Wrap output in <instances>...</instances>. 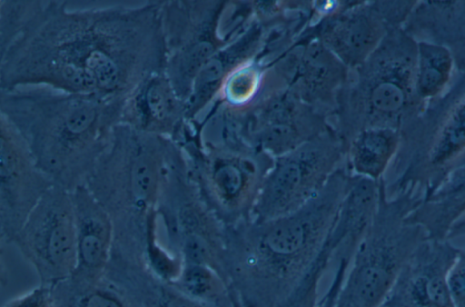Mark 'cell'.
I'll use <instances>...</instances> for the list:
<instances>
[{"label": "cell", "mask_w": 465, "mask_h": 307, "mask_svg": "<svg viewBox=\"0 0 465 307\" xmlns=\"http://www.w3.org/2000/svg\"><path fill=\"white\" fill-rule=\"evenodd\" d=\"M163 1L71 11L65 1H26L0 43V90L46 85L126 98L165 72Z\"/></svg>", "instance_id": "1"}, {"label": "cell", "mask_w": 465, "mask_h": 307, "mask_svg": "<svg viewBox=\"0 0 465 307\" xmlns=\"http://www.w3.org/2000/svg\"><path fill=\"white\" fill-rule=\"evenodd\" d=\"M351 173L346 163L299 210L225 227L223 277L241 307H276L322 253Z\"/></svg>", "instance_id": "2"}, {"label": "cell", "mask_w": 465, "mask_h": 307, "mask_svg": "<svg viewBox=\"0 0 465 307\" xmlns=\"http://www.w3.org/2000/svg\"><path fill=\"white\" fill-rule=\"evenodd\" d=\"M125 98L46 85L0 90V115L21 135L37 166L70 192L84 185L122 123Z\"/></svg>", "instance_id": "3"}, {"label": "cell", "mask_w": 465, "mask_h": 307, "mask_svg": "<svg viewBox=\"0 0 465 307\" xmlns=\"http://www.w3.org/2000/svg\"><path fill=\"white\" fill-rule=\"evenodd\" d=\"M172 143L120 123L84 183L113 221L114 250L142 263L148 222L158 216Z\"/></svg>", "instance_id": "4"}, {"label": "cell", "mask_w": 465, "mask_h": 307, "mask_svg": "<svg viewBox=\"0 0 465 307\" xmlns=\"http://www.w3.org/2000/svg\"><path fill=\"white\" fill-rule=\"evenodd\" d=\"M416 64L417 42L401 26L391 29L361 64L349 69L330 118L345 149L360 132L400 131L425 108L415 93Z\"/></svg>", "instance_id": "5"}, {"label": "cell", "mask_w": 465, "mask_h": 307, "mask_svg": "<svg viewBox=\"0 0 465 307\" xmlns=\"http://www.w3.org/2000/svg\"><path fill=\"white\" fill-rule=\"evenodd\" d=\"M398 152L383 177L388 196L411 192L428 198L465 166V71L400 130Z\"/></svg>", "instance_id": "6"}, {"label": "cell", "mask_w": 465, "mask_h": 307, "mask_svg": "<svg viewBox=\"0 0 465 307\" xmlns=\"http://www.w3.org/2000/svg\"><path fill=\"white\" fill-rule=\"evenodd\" d=\"M423 199L411 192L388 196L380 180L374 217L360 242L334 307H380L388 299L404 264L428 238L410 220Z\"/></svg>", "instance_id": "7"}, {"label": "cell", "mask_w": 465, "mask_h": 307, "mask_svg": "<svg viewBox=\"0 0 465 307\" xmlns=\"http://www.w3.org/2000/svg\"><path fill=\"white\" fill-rule=\"evenodd\" d=\"M198 192L225 227L252 220L274 158L241 140L205 142L187 122L173 140Z\"/></svg>", "instance_id": "8"}, {"label": "cell", "mask_w": 465, "mask_h": 307, "mask_svg": "<svg viewBox=\"0 0 465 307\" xmlns=\"http://www.w3.org/2000/svg\"><path fill=\"white\" fill-rule=\"evenodd\" d=\"M157 213L183 263L207 265L223 277L225 226L201 197L181 147L173 141ZM224 278V277H223Z\"/></svg>", "instance_id": "9"}, {"label": "cell", "mask_w": 465, "mask_h": 307, "mask_svg": "<svg viewBox=\"0 0 465 307\" xmlns=\"http://www.w3.org/2000/svg\"><path fill=\"white\" fill-rule=\"evenodd\" d=\"M216 102L232 134L273 158L331 129L326 114L286 87L264 79L257 98L247 107L233 109Z\"/></svg>", "instance_id": "10"}, {"label": "cell", "mask_w": 465, "mask_h": 307, "mask_svg": "<svg viewBox=\"0 0 465 307\" xmlns=\"http://www.w3.org/2000/svg\"><path fill=\"white\" fill-rule=\"evenodd\" d=\"M344 163L345 148L332 128L275 157L264 179L252 221H268L299 210Z\"/></svg>", "instance_id": "11"}, {"label": "cell", "mask_w": 465, "mask_h": 307, "mask_svg": "<svg viewBox=\"0 0 465 307\" xmlns=\"http://www.w3.org/2000/svg\"><path fill=\"white\" fill-rule=\"evenodd\" d=\"M226 4L225 1H163L165 74L185 104L200 70L231 41L219 31Z\"/></svg>", "instance_id": "12"}, {"label": "cell", "mask_w": 465, "mask_h": 307, "mask_svg": "<svg viewBox=\"0 0 465 307\" xmlns=\"http://www.w3.org/2000/svg\"><path fill=\"white\" fill-rule=\"evenodd\" d=\"M34 268L40 283L69 279L76 265L72 192L54 184L31 212L12 243Z\"/></svg>", "instance_id": "13"}, {"label": "cell", "mask_w": 465, "mask_h": 307, "mask_svg": "<svg viewBox=\"0 0 465 307\" xmlns=\"http://www.w3.org/2000/svg\"><path fill=\"white\" fill-rule=\"evenodd\" d=\"M348 72L349 68L305 27L270 62L264 74L330 119Z\"/></svg>", "instance_id": "14"}, {"label": "cell", "mask_w": 465, "mask_h": 307, "mask_svg": "<svg viewBox=\"0 0 465 307\" xmlns=\"http://www.w3.org/2000/svg\"><path fill=\"white\" fill-rule=\"evenodd\" d=\"M54 182L37 166L27 144L0 115V239L11 244Z\"/></svg>", "instance_id": "15"}, {"label": "cell", "mask_w": 465, "mask_h": 307, "mask_svg": "<svg viewBox=\"0 0 465 307\" xmlns=\"http://www.w3.org/2000/svg\"><path fill=\"white\" fill-rule=\"evenodd\" d=\"M392 28L379 1H352L310 21L306 31L351 69L361 64Z\"/></svg>", "instance_id": "16"}, {"label": "cell", "mask_w": 465, "mask_h": 307, "mask_svg": "<svg viewBox=\"0 0 465 307\" xmlns=\"http://www.w3.org/2000/svg\"><path fill=\"white\" fill-rule=\"evenodd\" d=\"M460 249L427 238L404 264L385 303L391 307H454L448 276Z\"/></svg>", "instance_id": "17"}, {"label": "cell", "mask_w": 465, "mask_h": 307, "mask_svg": "<svg viewBox=\"0 0 465 307\" xmlns=\"http://www.w3.org/2000/svg\"><path fill=\"white\" fill-rule=\"evenodd\" d=\"M272 24L254 15L249 25L217 51L196 75L186 101L185 118L195 121L200 113L213 104L227 77L241 65L252 61L265 47Z\"/></svg>", "instance_id": "18"}, {"label": "cell", "mask_w": 465, "mask_h": 307, "mask_svg": "<svg viewBox=\"0 0 465 307\" xmlns=\"http://www.w3.org/2000/svg\"><path fill=\"white\" fill-rule=\"evenodd\" d=\"M76 237V265L69 278L94 282L104 277L114 244V228L106 210L85 185L72 192Z\"/></svg>", "instance_id": "19"}, {"label": "cell", "mask_w": 465, "mask_h": 307, "mask_svg": "<svg viewBox=\"0 0 465 307\" xmlns=\"http://www.w3.org/2000/svg\"><path fill=\"white\" fill-rule=\"evenodd\" d=\"M186 104L175 93L165 72L153 74L125 98L122 123L174 140L183 125Z\"/></svg>", "instance_id": "20"}, {"label": "cell", "mask_w": 465, "mask_h": 307, "mask_svg": "<svg viewBox=\"0 0 465 307\" xmlns=\"http://www.w3.org/2000/svg\"><path fill=\"white\" fill-rule=\"evenodd\" d=\"M380 200V181L351 174L347 191L327 238L331 261L349 269Z\"/></svg>", "instance_id": "21"}, {"label": "cell", "mask_w": 465, "mask_h": 307, "mask_svg": "<svg viewBox=\"0 0 465 307\" xmlns=\"http://www.w3.org/2000/svg\"><path fill=\"white\" fill-rule=\"evenodd\" d=\"M402 28L416 42L447 48L455 71H465V1H417Z\"/></svg>", "instance_id": "22"}, {"label": "cell", "mask_w": 465, "mask_h": 307, "mask_svg": "<svg viewBox=\"0 0 465 307\" xmlns=\"http://www.w3.org/2000/svg\"><path fill=\"white\" fill-rule=\"evenodd\" d=\"M104 277L124 290L137 307H205L156 279L142 262L114 250Z\"/></svg>", "instance_id": "23"}, {"label": "cell", "mask_w": 465, "mask_h": 307, "mask_svg": "<svg viewBox=\"0 0 465 307\" xmlns=\"http://www.w3.org/2000/svg\"><path fill=\"white\" fill-rule=\"evenodd\" d=\"M464 213L465 166L452 172L411 213L410 220L420 225L428 238L445 240Z\"/></svg>", "instance_id": "24"}, {"label": "cell", "mask_w": 465, "mask_h": 307, "mask_svg": "<svg viewBox=\"0 0 465 307\" xmlns=\"http://www.w3.org/2000/svg\"><path fill=\"white\" fill-rule=\"evenodd\" d=\"M401 134L391 128H371L357 134L347 144L345 163L351 174L380 181L400 146Z\"/></svg>", "instance_id": "25"}, {"label": "cell", "mask_w": 465, "mask_h": 307, "mask_svg": "<svg viewBox=\"0 0 465 307\" xmlns=\"http://www.w3.org/2000/svg\"><path fill=\"white\" fill-rule=\"evenodd\" d=\"M454 74V60L447 48L430 42H417L415 93L421 104L426 106L439 97Z\"/></svg>", "instance_id": "26"}, {"label": "cell", "mask_w": 465, "mask_h": 307, "mask_svg": "<svg viewBox=\"0 0 465 307\" xmlns=\"http://www.w3.org/2000/svg\"><path fill=\"white\" fill-rule=\"evenodd\" d=\"M172 285L205 307H241L225 279L207 265L183 263Z\"/></svg>", "instance_id": "27"}, {"label": "cell", "mask_w": 465, "mask_h": 307, "mask_svg": "<svg viewBox=\"0 0 465 307\" xmlns=\"http://www.w3.org/2000/svg\"><path fill=\"white\" fill-rule=\"evenodd\" d=\"M53 288L58 307H137L124 290L106 277L85 283L67 279Z\"/></svg>", "instance_id": "28"}, {"label": "cell", "mask_w": 465, "mask_h": 307, "mask_svg": "<svg viewBox=\"0 0 465 307\" xmlns=\"http://www.w3.org/2000/svg\"><path fill=\"white\" fill-rule=\"evenodd\" d=\"M266 67L259 55L241 65L224 81L215 101L233 109L247 107L261 91Z\"/></svg>", "instance_id": "29"}, {"label": "cell", "mask_w": 465, "mask_h": 307, "mask_svg": "<svg viewBox=\"0 0 465 307\" xmlns=\"http://www.w3.org/2000/svg\"><path fill=\"white\" fill-rule=\"evenodd\" d=\"M159 217L152 218L147 224L144 236L143 264L156 279L173 284L179 277L183 262L168 246H163L158 238Z\"/></svg>", "instance_id": "30"}, {"label": "cell", "mask_w": 465, "mask_h": 307, "mask_svg": "<svg viewBox=\"0 0 465 307\" xmlns=\"http://www.w3.org/2000/svg\"><path fill=\"white\" fill-rule=\"evenodd\" d=\"M331 262V252L325 243L310 270L276 307H319L320 282Z\"/></svg>", "instance_id": "31"}, {"label": "cell", "mask_w": 465, "mask_h": 307, "mask_svg": "<svg viewBox=\"0 0 465 307\" xmlns=\"http://www.w3.org/2000/svg\"><path fill=\"white\" fill-rule=\"evenodd\" d=\"M2 307L58 306L53 286L39 283L38 286L8 300Z\"/></svg>", "instance_id": "32"}, {"label": "cell", "mask_w": 465, "mask_h": 307, "mask_svg": "<svg viewBox=\"0 0 465 307\" xmlns=\"http://www.w3.org/2000/svg\"><path fill=\"white\" fill-rule=\"evenodd\" d=\"M448 285L454 307H465V249H460L450 270Z\"/></svg>", "instance_id": "33"}, {"label": "cell", "mask_w": 465, "mask_h": 307, "mask_svg": "<svg viewBox=\"0 0 465 307\" xmlns=\"http://www.w3.org/2000/svg\"><path fill=\"white\" fill-rule=\"evenodd\" d=\"M455 237H465V213L455 223L450 231L448 239Z\"/></svg>", "instance_id": "34"}, {"label": "cell", "mask_w": 465, "mask_h": 307, "mask_svg": "<svg viewBox=\"0 0 465 307\" xmlns=\"http://www.w3.org/2000/svg\"><path fill=\"white\" fill-rule=\"evenodd\" d=\"M380 307H391V306L384 302V303H383L381 306H380Z\"/></svg>", "instance_id": "35"}]
</instances>
